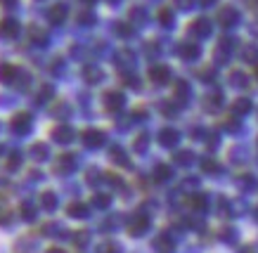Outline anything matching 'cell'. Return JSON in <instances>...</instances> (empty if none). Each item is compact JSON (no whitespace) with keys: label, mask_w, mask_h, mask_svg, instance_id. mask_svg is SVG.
<instances>
[{"label":"cell","mask_w":258,"mask_h":253,"mask_svg":"<svg viewBox=\"0 0 258 253\" xmlns=\"http://www.w3.org/2000/svg\"><path fill=\"white\" fill-rule=\"evenodd\" d=\"M19 166H22V154H19V151H12L8 156V161H5V168H8V171H17Z\"/></svg>","instance_id":"obj_30"},{"label":"cell","mask_w":258,"mask_h":253,"mask_svg":"<svg viewBox=\"0 0 258 253\" xmlns=\"http://www.w3.org/2000/svg\"><path fill=\"white\" fill-rule=\"evenodd\" d=\"M202 104L206 111H218L220 107H223V93H211V95H206Z\"/></svg>","instance_id":"obj_13"},{"label":"cell","mask_w":258,"mask_h":253,"mask_svg":"<svg viewBox=\"0 0 258 253\" xmlns=\"http://www.w3.org/2000/svg\"><path fill=\"white\" fill-rule=\"evenodd\" d=\"M88 241H90V234H88L86 229H79V232L74 234V244L79 246V248H83V246H88Z\"/></svg>","instance_id":"obj_33"},{"label":"cell","mask_w":258,"mask_h":253,"mask_svg":"<svg viewBox=\"0 0 258 253\" xmlns=\"http://www.w3.org/2000/svg\"><path fill=\"white\" fill-rule=\"evenodd\" d=\"M178 137H180V133L175 128H164V130L159 133V142L164 144V147H175V144H178Z\"/></svg>","instance_id":"obj_12"},{"label":"cell","mask_w":258,"mask_h":253,"mask_svg":"<svg viewBox=\"0 0 258 253\" xmlns=\"http://www.w3.org/2000/svg\"><path fill=\"white\" fill-rule=\"evenodd\" d=\"M97 253H118V244L116 241H102L97 246Z\"/></svg>","instance_id":"obj_34"},{"label":"cell","mask_w":258,"mask_h":253,"mask_svg":"<svg viewBox=\"0 0 258 253\" xmlns=\"http://www.w3.org/2000/svg\"><path fill=\"white\" fill-rule=\"evenodd\" d=\"M159 22H161L164 26H171L173 24V12H171V10H168V8L159 10Z\"/></svg>","instance_id":"obj_35"},{"label":"cell","mask_w":258,"mask_h":253,"mask_svg":"<svg viewBox=\"0 0 258 253\" xmlns=\"http://www.w3.org/2000/svg\"><path fill=\"white\" fill-rule=\"evenodd\" d=\"M154 180H157V182L171 180V166H164V163H159V166L154 168Z\"/></svg>","instance_id":"obj_25"},{"label":"cell","mask_w":258,"mask_h":253,"mask_svg":"<svg viewBox=\"0 0 258 253\" xmlns=\"http://www.w3.org/2000/svg\"><path fill=\"white\" fill-rule=\"evenodd\" d=\"M40 206H43V211H55L57 208V194L55 192H43V194H40Z\"/></svg>","instance_id":"obj_22"},{"label":"cell","mask_w":258,"mask_h":253,"mask_svg":"<svg viewBox=\"0 0 258 253\" xmlns=\"http://www.w3.org/2000/svg\"><path fill=\"white\" fill-rule=\"evenodd\" d=\"M0 36H5V38H17V36H19V24H17L15 19H5V22L0 24Z\"/></svg>","instance_id":"obj_17"},{"label":"cell","mask_w":258,"mask_h":253,"mask_svg":"<svg viewBox=\"0 0 258 253\" xmlns=\"http://www.w3.org/2000/svg\"><path fill=\"white\" fill-rule=\"evenodd\" d=\"M204 5H213V3H216V0H202Z\"/></svg>","instance_id":"obj_50"},{"label":"cell","mask_w":258,"mask_h":253,"mask_svg":"<svg viewBox=\"0 0 258 253\" xmlns=\"http://www.w3.org/2000/svg\"><path fill=\"white\" fill-rule=\"evenodd\" d=\"M29 154H31L33 161H45V158L50 156V149H47V144L36 142V144H31V149H29Z\"/></svg>","instance_id":"obj_19"},{"label":"cell","mask_w":258,"mask_h":253,"mask_svg":"<svg viewBox=\"0 0 258 253\" xmlns=\"http://www.w3.org/2000/svg\"><path fill=\"white\" fill-rule=\"evenodd\" d=\"M17 76H19L17 66H12L8 62H0V83H15Z\"/></svg>","instance_id":"obj_11"},{"label":"cell","mask_w":258,"mask_h":253,"mask_svg":"<svg viewBox=\"0 0 258 253\" xmlns=\"http://www.w3.org/2000/svg\"><path fill=\"white\" fill-rule=\"evenodd\" d=\"M47 19H50V24H62L64 19H67V8H64L62 3H59V5H52L50 12H47Z\"/></svg>","instance_id":"obj_16"},{"label":"cell","mask_w":258,"mask_h":253,"mask_svg":"<svg viewBox=\"0 0 258 253\" xmlns=\"http://www.w3.org/2000/svg\"><path fill=\"white\" fill-rule=\"evenodd\" d=\"M189 206H192V211H195V213H204V211H206V206H209V199H206V194L195 192V194H189Z\"/></svg>","instance_id":"obj_14"},{"label":"cell","mask_w":258,"mask_h":253,"mask_svg":"<svg viewBox=\"0 0 258 253\" xmlns=\"http://www.w3.org/2000/svg\"><path fill=\"white\" fill-rule=\"evenodd\" d=\"M109 204H111L109 194H102V192H97V194L93 197V206H97V208H107Z\"/></svg>","instance_id":"obj_32"},{"label":"cell","mask_w":258,"mask_h":253,"mask_svg":"<svg viewBox=\"0 0 258 253\" xmlns=\"http://www.w3.org/2000/svg\"><path fill=\"white\" fill-rule=\"evenodd\" d=\"M29 38H31V43H36V45H45L47 33L43 31L40 26H31V29H29Z\"/></svg>","instance_id":"obj_23"},{"label":"cell","mask_w":258,"mask_h":253,"mask_svg":"<svg viewBox=\"0 0 258 253\" xmlns=\"http://www.w3.org/2000/svg\"><path fill=\"white\" fill-rule=\"evenodd\" d=\"M175 163L178 166H192L195 163V154L192 151H178L175 154Z\"/></svg>","instance_id":"obj_27"},{"label":"cell","mask_w":258,"mask_h":253,"mask_svg":"<svg viewBox=\"0 0 258 253\" xmlns=\"http://www.w3.org/2000/svg\"><path fill=\"white\" fill-rule=\"evenodd\" d=\"M79 22L81 24H86V26H90L95 22V15L93 12H83V15H79Z\"/></svg>","instance_id":"obj_43"},{"label":"cell","mask_w":258,"mask_h":253,"mask_svg":"<svg viewBox=\"0 0 258 253\" xmlns=\"http://www.w3.org/2000/svg\"><path fill=\"white\" fill-rule=\"evenodd\" d=\"M74 128L71 126H57L55 130H52V140L55 142H59V144H69L71 140H74Z\"/></svg>","instance_id":"obj_9"},{"label":"cell","mask_w":258,"mask_h":253,"mask_svg":"<svg viewBox=\"0 0 258 253\" xmlns=\"http://www.w3.org/2000/svg\"><path fill=\"white\" fill-rule=\"evenodd\" d=\"M178 55L182 57V59H187V62H195L197 57H199V48H197L195 43H182L178 48Z\"/></svg>","instance_id":"obj_15"},{"label":"cell","mask_w":258,"mask_h":253,"mask_svg":"<svg viewBox=\"0 0 258 253\" xmlns=\"http://www.w3.org/2000/svg\"><path fill=\"white\" fill-rule=\"evenodd\" d=\"M235 40H230V38H223L220 40V45L216 48V62H220V64H225L227 59H230V55H232V45Z\"/></svg>","instance_id":"obj_8"},{"label":"cell","mask_w":258,"mask_h":253,"mask_svg":"<svg viewBox=\"0 0 258 253\" xmlns=\"http://www.w3.org/2000/svg\"><path fill=\"white\" fill-rule=\"evenodd\" d=\"M213 76H216L213 69H202L199 71V78H204V83H213Z\"/></svg>","instance_id":"obj_41"},{"label":"cell","mask_w":258,"mask_h":253,"mask_svg":"<svg viewBox=\"0 0 258 253\" xmlns=\"http://www.w3.org/2000/svg\"><path fill=\"white\" fill-rule=\"evenodd\" d=\"M104 109L111 111V114L121 111L123 109V95H121V93H107V95H104Z\"/></svg>","instance_id":"obj_7"},{"label":"cell","mask_w":258,"mask_h":253,"mask_svg":"<svg viewBox=\"0 0 258 253\" xmlns=\"http://www.w3.org/2000/svg\"><path fill=\"white\" fill-rule=\"evenodd\" d=\"M83 3H86V5H93V3H95V0H83Z\"/></svg>","instance_id":"obj_51"},{"label":"cell","mask_w":258,"mask_h":253,"mask_svg":"<svg viewBox=\"0 0 258 253\" xmlns=\"http://www.w3.org/2000/svg\"><path fill=\"white\" fill-rule=\"evenodd\" d=\"M79 161H76V154H59L55 161V173L57 175H69L76 171Z\"/></svg>","instance_id":"obj_1"},{"label":"cell","mask_w":258,"mask_h":253,"mask_svg":"<svg viewBox=\"0 0 258 253\" xmlns=\"http://www.w3.org/2000/svg\"><path fill=\"white\" fill-rule=\"evenodd\" d=\"M67 213H69L71 218H88V206L81 204V201H74V204L67 206Z\"/></svg>","instance_id":"obj_21"},{"label":"cell","mask_w":258,"mask_h":253,"mask_svg":"<svg viewBox=\"0 0 258 253\" xmlns=\"http://www.w3.org/2000/svg\"><path fill=\"white\" fill-rule=\"evenodd\" d=\"M256 78H258V62H256Z\"/></svg>","instance_id":"obj_52"},{"label":"cell","mask_w":258,"mask_h":253,"mask_svg":"<svg viewBox=\"0 0 258 253\" xmlns=\"http://www.w3.org/2000/svg\"><path fill=\"white\" fill-rule=\"evenodd\" d=\"M109 3H116V0H109Z\"/></svg>","instance_id":"obj_54"},{"label":"cell","mask_w":258,"mask_h":253,"mask_svg":"<svg viewBox=\"0 0 258 253\" xmlns=\"http://www.w3.org/2000/svg\"><path fill=\"white\" fill-rule=\"evenodd\" d=\"M256 220H258V208H256Z\"/></svg>","instance_id":"obj_53"},{"label":"cell","mask_w":258,"mask_h":253,"mask_svg":"<svg viewBox=\"0 0 258 253\" xmlns=\"http://www.w3.org/2000/svg\"><path fill=\"white\" fill-rule=\"evenodd\" d=\"M62 114H69V107H67V104H62V107L55 109V116H62Z\"/></svg>","instance_id":"obj_46"},{"label":"cell","mask_w":258,"mask_h":253,"mask_svg":"<svg viewBox=\"0 0 258 253\" xmlns=\"http://www.w3.org/2000/svg\"><path fill=\"white\" fill-rule=\"evenodd\" d=\"M187 97H189V86L180 80L178 86H175V100L178 102H187Z\"/></svg>","instance_id":"obj_29"},{"label":"cell","mask_w":258,"mask_h":253,"mask_svg":"<svg viewBox=\"0 0 258 253\" xmlns=\"http://www.w3.org/2000/svg\"><path fill=\"white\" fill-rule=\"evenodd\" d=\"M83 144H86L88 149H97V147H102L104 144V133L102 130H86L83 133Z\"/></svg>","instance_id":"obj_4"},{"label":"cell","mask_w":258,"mask_h":253,"mask_svg":"<svg viewBox=\"0 0 258 253\" xmlns=\"http://www.w3.org/2000/svg\"><path fill=\"white\" fill-rule=\"evenodd\" d=\"M256 3H258V0H256Z\"/></svg>","instance_id":"obj_55"},{"label":"cell","mask_w":258,"mask_h":253,"mask_svg":"<svg viewBox=\"0 0 258 253\" xmlns=\"http://www.w3.org/2000/svg\"><path fill=\"white\" fill-rule=\"evenodd\" d=\"M189 33L197 36V38H206V36H211V22H209V19H195L192 26H189Z\"/></svg>","instance_id":"obj_6"},{"label":"cell","mask_w":258,"mask_h":253,"mask_svg":"<svg viewBox=\"0 0 258 253\" xmlns=\"http://www.w3.org/2000/svg\"><path fill=\"white\" fill-rule=\"evenodd\" d=\"M242 57H244V62H258V48L256 45H246V48L242 50Z\"/></svg>","instance_id":"obj_31"},{"label":"cell","mask_w":258,"mask_h":253,"mask_svg":"<svg viewBox=\"0 0 258 253\" xmlns=\"http://www.w3.org/2000/svg\"><path fill=\"white\" fill-rule=\"evenodd\" d=\"M223 128H225V130H239V119H237V116H227V119L223 121Z\"/></svg>","instance_id":"obj_40"},{"label":"cell","mask_w":258,"mask_h":253,"mask_svg":"<svg viewBox=\"0 0 258 253\" xmlns=\"http://www.w3.org/2000/svg\"><path fill=\"white\" fill-rule=\"evenodd\" d=\"M116 33L121 36V38H128V36H133V26L125 24V22H118V24H116Z\"/></svg>","instance_id":"obj_38"},{"label":"cell","mask_w":258,"mask_h":253,"mask_svg":"<svg viewBox=\"0 0 258 253\" xmlns=\"http://www.w3.org/2000/svg\"><path fill=\"white\" fill-rule=\"evenodd\" d=\"M133 147H135V151H145L149 147V137L147 135H138V140H135Z\"/></svg>","instance_id":"obj_39"},{"label":"cell","mask_w":258,"mask_h":253,"mask_svg":"<svg viewBox=\"0 0 258 253\" xmlns=\"http://www.w3.org/2000/svg\"><path fill=\"white\" fill-rule=\"evenodd\" d=\"M220 239H223V241H235V229L225 227L223 232H220Z\"/></svg>","instance_id":"obj_42"},{"label":"cell","mask_w":258,"mask_h":253,"mask_svg":"<svg viewBox=\"0 0 258 253\" xmlns=\"http://www.w3.org/2000/svg\"><path fill=\"white\" fill-rule=\"evenodd\" d=\"M10 126H12V130L19 135L29 133V130H31V116H29V114H17L15 119L10 121Z\"/></svg>","instance_id":"obj_5"},{"label":"cell","mask_w":258,"mask_h":253,"mask_svg":"<svg viewBox=\"0 0 258 253\" xmlns=\"http://www.w3.org/2000/svg\"><path fill=\"white\" fill-rule=\"evenodd\" d=\"M237 22H239V12H237L232 5H223V8L218 10V24L220 26H235Z\"/></svg>","instance_id":"obj_2"},{"label":"cell","mask_w":258,"mask_h":253,"mask_svg":"<svg viewBox=\"0 0 258 253\" xmlns=\"http://www.w3.org/2000/svg\"><path fill=\"white\" fill-rule=\"evenodd\" d=\"M149 227V218L147 215H135L133 218V222H131V225H128V232H131V234H133V237H140L142 232H145V229Z\"/></svg>","instance_id":"obj_10"},{"label":"cell","mask_w":258,"mask_h":253,"mask_svg":"<svg viewBox=\"0 0 258 253\" xmlns=\"http://www.w3.org/2000/svg\"><path fill=\"white\" fill-rule=\"evenodd\" d=\"M45 253H67L64 248H59V246H52V248H47Z\"/></svg>","instance_id":"obj_48"},{"label":"cell","mask_w":258,"mask_h":253,"mask_svg":"<svg viewBox=\"0 0 258 253\" xmlns=\"http://www.w3.org/2000/svg\"><path fill=\"white\" fill-rule=\"evenodd\" d=\"M230 83L235 88H246L249 86V80H246V73L244 71H232L230 73Z\"/></svg>","instance_id":"obj_28"},{"label":"cell","mask_w":258,"mask_h":253,"mask_svg":"<svg viewBox=\"0 0 258 253\" xmlns=\"http://www.w3.org/2000/svg\"><path fill=\"white\" fill-rule=\"evenodd\" d=\"M249 31L253 33V36H258V19H253V22H251V26H249Z\"/></svg>","instance_id":"obj_47"},{"label":"cell","mask_w":258,"mask_h":253,"mask_svg":"<svg viewBox=\"0 0 258 253\" xmlns=\"http://www.w3.org/2000/svg\"><path fill=\"white\" fill-rule=\"evenodd\" d=\"M152 246H154L159 253H173V239L168 237V234H161V237H157Z\"/></svg>","instance_id":"obj_20"},{"label":"cell","mask_w":258,"mask_h":253,"mask_svg":"<svg viewBox=\"0 0 258 253\" xmlns=\"http://www.w3.org/2000/svg\"><path fill=\"white\" fill-rule=\"evenodd\" d=\"M22 218L24 220H33V218H36V208H33L29 201H24L22 204Z\"/></svg>","instance_id":"obj_37"},{"label":"cell","mask_w":258,"mask_h":253,"mask_svg":"<svg viewBox=\"0 0 258 253\" xmlns=\"http://www.w3.org/2000/svg\"><path fill=\"white\" fill-rule=\"evenodd\" d=\"M192 3H195V0H175V5H178L180 10H189L192 8Z\"/></svg>","instance_id":"obj_45"},{"label":"cell","mask_w":258,"mask_h":253,"mask_svg":"<svg viewBox=\"0 0 258 253\" xmlns=\"http://www.w3.org/2000/svg\"><path fill=\"white\" fill-rule=\"evenodd\" d=\"M202 171H206V173H218L220 166L213 158H202Z\"/></svg>","instance_id":"obj_36"},{"label":"cell","mask_w":258,"mask_h":253,"mask_svg":"<svg viewBox=\"0 0 258 253\" xmlns=\"http://www.w3.org/2000/svg\"><path fill=\"white\" fill-rule=\"evenodd\" d=\"M249 111H251V100H246V97H237L232 102V114L235 116H246Z\"/></svg>","instance_id":"obj_18"},{"label":"cell","mask_w":258,"mask_h":253,"mask_svg":"<svg viewBox=\"0 0 258 253\" xmlns=\"http://www.w3.org/2000/svg\"><path fill=\"white\" fill-rule=\"evenodd\" d=\"M237 253H253V248H251V246H242Z\"/></svg>","instance_id":"obj_49"},{"label":"cell","mask_w":258,"mask_h":253,"mask_svg":"<svg viewBox=\"0 0 258 253\" xmlns=\"http://www.w3.org/2000/svg\"><path fill=\"white\" fill-rule=\"evenodd\" d=\"M83 78H86L88 83H100L102 71L97 69V66H86V69H83Z\"/></svg>","instance_id":"obj_24"},{"label":"cell","mask_w":258,"mask_h":253,"mask_svg":"<svg viewBox=\"0 0 258 253\" xmlns=\"http://www.w3.org/2000/svg\"><path fill=\"white\" fill-rule=\"evenodd\" d=\"M111 161H114V163H121V166H131V161H128V156H125V151L121 149V147H114V149H111Z\"/></svg>","instance_id":"obj_26"},{"label":"cell","mask_w":258,"mask_h":253,"mask_svg":"<svg viewBox=\"0 0 258 253\" xmlns=\"http://www.w3.org/2000/svg\"><path fill=\"white\" fill-rule=\"evenodd\" d=\"M149 78L154 80L157 86H166V83L171 80V66H166V64L152 66V71H149Z\"/></svg>","instance_id":"obj_3"},{"label":"cell","mask_w":258,"mask_h":253,"mask_svg":"<svg viewBox=\"0 0 258 253\" xmlns=\"http://www.w3.org/2000/svg\"><path fill=\"white\" fill-rule=\"evenodd\" d=\"M47 97H52V86H45L43 90H40L38 102H47Z\"/></svg>","instance_id":"obj_44"}]
</instances>
